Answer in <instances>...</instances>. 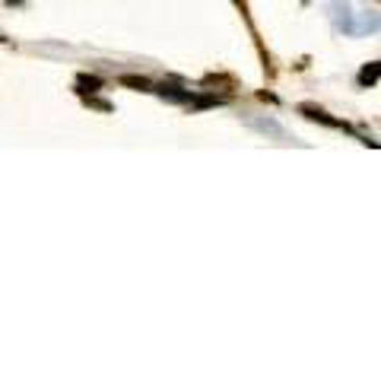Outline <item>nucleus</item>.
<instances>
[{
    "instance_id": "f03ea898",
    "label": "nucleus",
    "mask_w": 381,
    "mask_h": 381,
    "mask_svg": "<svg viewBox=\"0 0 381 381\" xmlns=\"http://www.w3.org/2000/svg\"><path fill=\"white\" fill-rule=\"evenodd\" d=\"M153 92L166 102H175V105H190V99H194V92L181 90L178 83H159V86H153Z\"/></svg>"
},
{
    "instance_id": "0eeeda50",
    "label": "nucleus",
    "mask_w": 381,
    "mask_h": 381,
    "mask_svg": "<svg viewBox=\"0 0 381 381\" xmlns=\"http://www.w3.org/2000/svg\"><path fill=\"white\" fill-rule=\"evenodd\" d=\"M83 102H86V105H90V108H99V112H114V105H112V102H105V99H95L92 92H90V95L83 92Z\"/></svg>"
},
{
    "instance_id": "1a4fd4ad",
    "label": "nucleus",
    "mask_w": 381,
    "mask_h": 381,
    "mask_svg": "<svg viewBox=\"0 0 381 381\" xmlns=\"http://www.w3.org/2000/svg\"><path fill=\"white\" fill-rule=\"evenodd\" d=\"M257 99H264V102H277V95H274V92H257Z\"/></svg>"
},
{
    "instance_id": "423d86ee",
    "label": "nucleus",
    "mask_w": 381,
    "mask_h": 381,
    "mask_svg": "<svg viewBox=\"0 0 381 381\" xmlns=\"http://www.w3.org/2000/svg\"><path fill=\"white\" fill-rule=\"evenodd\" d=\"M102 90V80L99 77H92V73H80L77 77V92L83 95V92H99Z\"/></svg>"
},
{
    "instance_id": "f257e3e1",
    "label": "nucleus",
    "mask_w": 381,
    "mask_h": 381,
    "mask_svg": "<svg viewBox=\"0 0 381 381\" xmlns=\"http://www.w3.org/2000/svg\"><path fill=\"white\" fill-rule=\"evenodd\" d=\"M299 112H302L308 121H315V124L333 127V131H350V124H346V121L333 118V114H328V112H324V108H318L315 102H302V105H299Z\"/></svg>"
},
{
    "instance_id": "39448f33",
    "label": "nucleus",
    "mask_w": 381,
    "mask_h": 381,
    "mask_svg": "<svg viewBox=\"0 0 381 381\" xmlns=\"http://www.w3.org/2000/svg\"><path fill=\"white\" fill-rule=\"evenodd\" d=\"M118 83L121 86H131V90H137V92H153V83H149L146 77H134V73H124Z\"/></svg>"
},
{
    "instance_id": "6e6552de",
    "label": "nucleus",
    "mask_w": 381,
    "mask_h": 381,
    "mask_svg": "<svg viewBox=\"0 0 381 381\" xmlns=\"http://www.w3.org/2000/svg\"><path fill=\"white\" fill-rule=\"evenodd\" d=\"M251 124H254L257 131H264V134H274V137H283V131L274 124V121H251Z\"/></svg>"
},
{
    "instance_id": "7ed1b4c3",
    "label": "nucleus",
    "mask_w": 381,
    "mask_h": 381,
    "mask_svg": "<svg viewBox=\"0 0 381 381\" xmlns=\"http://www.w3.org/2000/svg\"><path fill=\"white\" fill-rule=\"evenodd\" d=\"M216 105H226V95H213V92H200L190 99V108L200 112V108H216Z\"/></svg>"
},
{
    "instance_id": "9d476101",
    "label": "nucleus",
    "mask_w": 381,
    "mask_h": 381,
    "mask_svg": "<svg viewBox=\"0 0 381 381\" xmlns=\"http://www.w3.org/2000/svg\"><path fill=\"white\" fill-rule=\"evenodd\" d=\"M4 4H16V6H19V4H23V0H4Z\"/></svg>"
},
{
    "instance_id": "20e7f679",
    "label": "nucleus",
    "mask_w": 381,
    "mask_h": 381,
    "mask_svg": "<svg viewBox=\"0 0 381 381\" xmlns=\"http://www.w3.org/2000/svg\"><path fill=\"white\" fill-rule=\"evenodd\" d=\"M359 86H375L381 80V60H372V64H365L363 70H359Z\"/></svg>"
}]
</instances>
